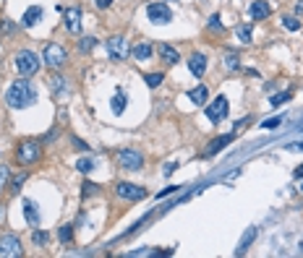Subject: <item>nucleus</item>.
Here are the masks:
<instances>
[{
  "label": "nucleus",
  "instance_id": "obj_1",
  "mask_svg": "<svg viewBox=\"0 0 303 258\" xmlns=\"http://www.w3.org/2000/svg\"><path fill=\"white\" fill-rule=\"evenodd\" d=\"M5 102H8V107H13V110H24V107H29V105L37 102V91H34V86L26 78L13 81V84L8 86V91H5Z\"/></svg>",
  "mask_w": 303,
  "mask_h": 258
},
{
  "label": "nucleus",
  "instance_id": "obj_2",
  "mask_svg": "<svg viewBox=\"0 0 303 258\" xmlns=\"http://www.w3.org/2000/svg\"><path fill=\"white\" fill-rule=\"evenodd\" d=\"M16 68L24 78H32L37 71H40V58L32 52V50H21L16 55Z\"/></svg>",
  "mask_w": 303,
  "mask_h": 258
},
{
  "label": "nucleus",
  "instance_id": "obj_3",
  "mask_svg": "<svg viewBox=\"0 0 303 258\" xmlns=\"http://www.w3.org/2000/svg\"><path fill=\"white\" fill-rule=\"evenodd\" d=\"M42 60L47 63V68H63L66 66V60H68V52L60 47V44H44V50H42Z\"/></svg>",
  "mask_w": 303,
  "mask_h": 258
},
{
  "label": "nucleus",
  "instance_id": "obj_4",
  "mask_svg": "<svg viewBox=\"0 0 303 258\" xmlns=\"http://www.w3.org/2000/svg\"><path fill=\"white\" fill-rule=\"evenodd\" d=\"M107 55H110V60H126L131 55V44H128L126 37L115 34L107 39Z\"/></svg>",
  "mask_w": 303,
  "mask_h": 258
},
{
  "label": "nucleus",
  "instance_id": "obj_5",
  "mask_svg": "<svg viewBox=\"0 0 303 258\" xmlns=\"http://www.w3.org/2000/svg\"><path fill=\"white\" fill-rule=\"evenodd\" d=\"M118 164H121L123 170L139 172L144 167V156H141V151H136V149H121V151H118Z\"/></svg>",
  "mask_w": 303,
  "mask_h": 258
},
{
  "label": "nucleus",
  "instance_id": "obj_6",
  "mask_svg": "<svg viewBox=\"0 0 303 258\" xmlns=\"http://www.w3.org/2000/svg\"><path fill=\"white\" fill-rule=\"evenodd\" d=\"M40 144L37 141H21L18 144V149H16V156H18V162L21 164H34L37 159H40Z\"/></svg>",
  "mask_w": 303,
  "mask_h": 258
},
{
  "label": "nucleus",
  "instance_id": "obj_7",
  "mask_svg": "<svg viewBox=\"0 0 303 258\" xmlns=\"http://www.w3.org/2000/svg\"><path fill=\"white\" fill-rule=\"evenodd\" d=\"M146 16H149V21L157 24V26L173 21V11L165 3H149V5H146Z\"/></svg>",
  "mask_w": 303,
  "mask_h": 258
},
{
  "label": "nucleus",
  "instance_id": "obj_8",
  "mask_svg": "<svg viewBox=\"0 0 303 258\" xmlns=\"http://www.w3.org/2000/svg\"><path fill=\"white\" fill-rule=\"evenodd\" d=\"M227 110H230V102H227V97H215V102L212 105H207V117L212 123H219V120H225L227 117Z\"/></svg>",
  "mask_w": 303,
  "mask_h": 258
},
{
  "label": "nucleus",
  "instance_id": "obj_9",
  "mask_svg": "<svg viewBox=\"0 0 303 258\" xmlns=\"http://www.w3.org/2000/svg\"><path fill=\"white\" fill-rule=\"evenodd\" d=\"M21 253H24V248H21V240H18L16 235H3V237H0V256L18 258Z\"/></svg>",
  "mask_w": 303,
  "mask_h": 258
},
{
  "label": "nucleus",
  "instance_id": "obj_10",
  "mask_svg": "<svg viewBox=\"0 0 303 258\" xmlns=\"http://www.w3.org/2000/svg\"><path fill=\"white\" fill-rule=\"evenodd\" d=\"M115 193L121 198H126V201H141V198H146V190L141 185H133V183H118Z\"/></svg>",
  "mask_w": 303,
  "mask_h": 258
},
{
  "label": "nucleus",
  "instance_id": "obj_11",
  "mask_svg": "<svg viewBox=\"0 0 303 258\" xmlns=\"http://www.w3.org/2000/svg\"><path fill=\"white\" fill-rule=\"evenodd\" d=\"M50 91H52V97L58 99V102H63L68 94H71V89H68V81L63 78V76H52L50 78Z\"/></svg>",
  "mask_w": 303,
  "mask_h": 258
},
{
  "label": "nucleus",
  "instance_id": "obj_12",
  "mask_svg": "<svg viewBox=\"0 0 303 258\" xmlns=\"http://www.w3.org/2000/svg\"><path fill=\"white\" fill-rule=\"evenodd\" d=\"M188 71L194 73L196 78H201L207 73V55H201V52H194L188 58Z\"/></svg>",
  "mask_w": 303,
  "mask_h": 258
},
{
  "label": "nucleus",
  "instance_id": "obj_13",
  "mask_svg": "<svg viewBox=\"0 0 303 258\" xmlns=\"http://www.w3.org/2000/svg\"><path fill=\"white\" fill-rule=\"evenodd\" d=\"M63 24H66V29L71 34H79L81 32V11L79 8H68L66 11V18H63Z\"/></svg>",
  "mask_w": 303,
  "mask_h": 258
},
{
  "label": "nucleus",
  "instance_id": "obj_14",
  "mask_svg": "<svg viewBox=\"0 0 303 258\" xmlns=\"http://www.w3.org/2000/svg\"><path fill=\"white\" fill-rule=\"evenodd\" d=\"M249 13H251V18H256V21H261V18H269L272 8H269L267 0H254L251 8H249Z\"/></svg>",
  "mask_w": 303,
  "mask_h": 258
},
{
  "label": "nucleus",
  "instance_id": "obj_15",
  "mask_svg": "<svg viewBox=\"0 0 303 258\" xmlns=\"http://www.w3.org/2000/svg\"><path fill=\"white\" fill-rule=\"evenodd\" d=\"M24 217H26V222H29V227L40 224V206H37L34 201H29V198L24 201Z\"/></svg>",
  "mask_w": 303,
  "mask_h": 258
},
{
  "label": "nucleus",
  "instance_id": "obj_16",
  "mask_svg": "<svg viewBox=\"0 0 303 258\" xmlns=\"http://www.w3.org/2000/svg\"><path fill=\"white\" fill-rule=\"evenodd\" d=\"M157 52H160V58L168 63V66H175V63L180 60V55H178V50L173 47V44H160Z\"/></svg>",
  "mask_w": 303,
  "mask_h": 258
},
{
  "label": "nucleus",
  "instance_id": "obj_17",
  "mask_svg": "<svg viewBox=\"0 0 303 258\" xmlns=\"http://www.w3.org/2000/svg\"><path fill=\"white\" fill-rule=\"evenodd\" d=\"M131 52H133V58L139 63H144V60H152L154 47H152V44H146V42H141V44H136V47H131Z\"/></svg>",
  "mask_w": 303,
  "mask_h": 258
},
{
  "label": "nucleus",
  "instance_id": "obj_18",
  "mask_svg": "<svg viewBox=\"0 0 303 258\" xmlns=\"http://www.w3.org/2000/svg\"><path fill=\"white\" fill-rule=\"evenodd\" d=\"M40 16H42V8H40V5H32V8H26L21 24H24V26H34L37 21H40Z\"/></svg>",
  "mask_w": 303,
  "mask_h": 258
},
{
  "label": "nucleus",
  "instance_id": "obj_19",
  "mask_svg": "<svg viewBox=\"0 0 303 258\" xmlns=\"http://www.w3.org/2000/svg\"><path fill=\"white\" fill-rule=\"evenodd\" d=\"M207 97H209L207 86H196V89H191V91H188V99H191V102H194L196 107L204 105V102H207Z\"/></svg>",
  "mask_w": 303,
  "mask_h": 258
},
{
  "label": "nucleus",
  "instance_id": "obj_20",
  "mask_svg": "<svg viewBox=\"0 0 303 258\" xmlns=\"http://www.w3.org/2000/svg\"><path fill=\"white\" fill-rule=\"evenodd\" d=\"M235 138V133H230V136H219V138H215L212 144H209V149H207V154H217V151H222L227 144H230Z\"/></svg>",
  "mask_w": 303,
  "mask_h": 258
},
{
  "label": "nucleus",
  "instance_id": "obj_21",
  "mask_svg": "<svg viewBox=\"0 0 303 258\" xmlns=\"http://www.w3.org/2000/svg\"><path fill=\"white\" fill-rule=\"evenodd\" d=\"M256 235H259V229H256V227H251L249 232L243 235V240H241V245H238V251H235V253H238V256H241V253H246V248H249V245L254 243V237H256Z\"/></svg>",
  "mask_w": 303,
  "mask_h": 258
},
{
  "label": "nucleus",
  "instance_id": "obj_22",
  "mask_svg": "<svg viewBox=\"0 0 303 258\" xmlns=\"http://www.w3.org/2000/svg\"><path fill=\"white\" fill-rule=\"evenodd\" d=\"M113 112L115 115H123L126 112V94H123V91H115V97H113Z\"/></svg>",
  "mask_w": 303,
  "mask_h": 258
},
{
  "label": "nucleus",
  "instance_id": "obj_23",
  "mask_svg": "<svg viewBox=\"0 0 303 258\" xmlns=\"http://www.w3.org/2000/svg\"><path fill=\"white\" fill-rule=\"evenodd\" d=\"M282 26H285L288 32H298L301 29V21L296 16H282Z\"/></svg>",
  "mask_w": 303,
  "mask_h": 258
},
{
  "label": "nucleus",
  "instance_id": "obj_24",
  "mask_svg": "<svg viewBox=\"0 0 303 258\" xmlns=\"http://www.w3.org/2000/svg\"><path fill=\"white\" fill-rule=\"evenodd\" d=\"M58 237H60V243H71L73 240V224H63Z\"/></svg>",
  "mask_w": 303,
  "mask_h": 258
},
{
  "label": "nucleus",
  "instance_id": "obj_25",
  "mask_svg": "<svg viewBox=\"0 0 303 258\" xmlns=\"http://www.w3.org/2000/svg\"><path fill=\"white\" fill-rule=\"evenodd\" d=\"M32 243H34V245H47V243H50V235H47V232H42V229H34Z\"/></svg>",
  "mask_w": 303,
  "mask_h": 258
},
{
  "label": "nucleus",
  "instance_id": "obj_26",
  "mask_svg": "<svg viewBox=\"0 0 303 258\" xmlns=\"http://www.w3.org/2000/svg\"><path fill=\"white\" fill-rule=\"evenodd\" d=\"M94 47H97V39H94V37H84V39L79 42V50H81V52H89V50H94Z\"/></svg>",
  "mask_w": 303,
  "mask_h": 258
},
{
  "label": "nucleus",
  "instance_id": "obj_27",
  "mask_svg": "<svg viewBox=\"0 0 303 258\" xmlns=\"http://www.w3.org/2000/svg\"><path fill=\"white\" fill-rule=\"evenodd\" d=\"M162 78H165L162 73H149V76H146L144 81H146V86H149V89H157V86L162 84Z\"/></svg>",
  "mask_w": 303,
  "mask_h": 258
},
{
  "label": "nucleus",
  "instance_id": "obj_28",
  "mask_svg": "<svg viewBox=\"0 0 303 258\" xmlns=\"http://www.w3.org/2000/svg\"><path fill=\"white\" fill-rule=\"evenodd\" d=\"M288 99H290V91H280V94H274V97L269 99V105H272V107H280V105H285Z\"/></svg>",
  "mask_w": 303,
  "mask_h": 258
},
{
  "label": "nucleus",
  "instance_id": "obj_29",
  "mask_svg": "<svg viewBox=\"0 0 303 258\" xmlns=\"http://www.w3.org/2000/svg\"><path fill=\"white\" fill-rule=\"evenodd\" d=\"M76 170L79 172H91V170H94V159H79L76 162Z\"/></svg>",
  "mask_w": 303,
  "mask_h": 258
},
{
  "label": "nucleus",
  "instance_id": "obj_30",
  "mask_svg": "<svg viewBox=\"0 0 303 258\" xmlns=\"http://www.w3.org/2000/svg\"><path fill=\"white\" fill-rule=\"evenodd\" d=\"M238 39H241V42H246V44H249L251 42V29H249V26H238Z\"/></svg>",
  "mask_w": 303,
  "mask_h": 258
},
{
  "label": "nucleus",
  "instance_id": "obj_31",
  "mask_svg": "<svg viewBox=\"0 0 303 258\" xmlns=\"http://www.w3.org/2000/svg\"><path fill=\"white\" fill-rule=\"evenodd\" d=\"M97 190H99V188H97V183H89V180H87V183H84V188H81V196H84V198H87V196H94Z\"/></svg>",
  "mask_w": 303,
  "mask_h": 258
},
{
  "label": "nucleus",
  "instance_id": "obj_32",
  "mask_svg": "<svg viewBox=\"0 0 303 258\" xmlns=\"http://www.w3.org/2000/svg\"><path fill=\"white\" fill-rule=\"evenodd\" d=\"M11 180V170L5 167V164H0V190H3V185Z\"/></svg>",
  "mask_w": 303,
  "mask_h": 258
},
{
  "label": "nucleus",
  "instance_id": "obj_33",
  "mask_svg": "<svg viewBox=\"0 0 303 258\" xmlns=\"http://www.w3.org/2000/svg\"><path fill=\"white\" fill-rule=\"evenodd\" d=\"M238 60H241V58H238V55H233V52H230V55H227V58H225V68H227V71L238 68Z\"/></svg>",
  "mask_w": 303,
  "mask_h": 258
},
{
  "label": "nucleus",
  "instance_id": "obj_34",
  "mask_svg": "<svg viewBox=\"0 0 303 258\" xmlns=\"http://www.w3.org/2000/svg\"><path fill=\"white\" fill-rule=\"evenodd\" d=\"M209 29H217V32H222V21H219V16H209Z\"/></svg>",
  "mask_w": 303,
  "mask_h": 258
},
{
  "label": "nucleus",
  "instance_id": "obj_35",
  "mask_svg": "<svg viewBox=\"0 0 303 258\" xmlns=\"http://www.w3.org/2000/svg\"><path fill=\"white\" fill-rule=\"evenodd\" d=\"M280 123H282V117H269V120L261 123V128H277Z\"/></svg>",
  "mask_w": 303,
  "mask_h": 258
},
{
  "label": "nucleus",
  "instance_id": "obj_36",
  "mask_svg": "<svg viewBox=\"0 0 303 258\" xmlns=\"http://www.w3.org/2000/svg\"><path fill=\"white\" fill-rule=\"evenodd\" d=\"M73 146H76L79 151H87V149H89V146H87L84 141H81V138H76V136H73Z\"/></svg>",
  "mask_w": 303,
  "mask_h": 258
},
{
  "label": "nucleus",
  "instance_id": "obj_37",
  "mask_svg": "<svg viewBox=\"0 0 303 258\" xmlns=\"http://www.w3.org/2000/svg\"><path fill=\"white\" fill-rule=\"evenodd\" d=\"M24 180H26V175H18V178L13 180V190H18V188H21V185H24Z\"/></svg>",
  "mask_w": 303,
  "mask_h": 258
},
{
  "label": "nucleus",
  "instance_id": "obj_38",
  "mask_svg": "<svg viewBox=\"0 0 303 258\" xmlns=\"http://www.w3.org/2000/svg\"><path fill=\"white\" fill-rule=\"evenodd\" d=\"M94 3H97V8H110V5H113V0H94Z\"/></svg>",
  "mask_w": 303,
  "mask_h": 258
},
{
  "label": "nucleus",
  "instance_id": "obj_39",
  "mask_svg": "<svg viewBox=\"0 0 303 258\" xmlns=\"http://www.w3.org/2000/svg\"><path fill=\"white\" fill-rule=\"evenodd\" d=\"M296 16H298V18L303 16V0H298V3H296Z\"/></svg>",
  "mask_w": 303,
  "mask_h": 258
},
{
  "label": "nucleus",
  "instance_id": "obj_40",
  "mask_svg": "<svg viewBox=\"0 0 303 258\" xmlns=\"http://www.w3.org/2000/svg\"><path fill=\"white\" fill-rule=\"evenodd\" d=\"M296 178H303V164H301V167L296 170Z\"/></svg>",
  "mask_w": 303,
  "mask_h": 258
},
{
  "label": "nucleus",
  "instance_id": "obj_41",
  "mask_svg": "<svg viewBox=\"0 0 303 258\" xmlns=\"http://www.w3.org/2000/svg\"><path fill=\"white\" fill-rule=\"evenodd\" d=\"M290 149H303V144H296V146H290Z\"/></svg>",
  "mask_w": 303,
  "mask_h": 258
},
{
  "label": "nucleus",
  "instance_id": "obj_42",
  "mask_svg": "<svg viewBox=\"0 0 303 258\" xmlns=\"http://www.w3.org/2000/svg\"><path fill=\"white\" fill-rule=\"evenodd\" d=\"M301 253H303V243H301Z\"/></svg>",
  "mask_w": 303,
  "mask_h": 258
},
{
  "label": "nucleus",
  "instance_id": "obj_43",
  "mask_svg": "<svg viewBox=\"0 0 303 258\" xmlns=\"http://www.w3.org/2000/svg\"><path fill=\"white\" fill-rule=\"evenodd\" d=\"M301 190H303V185H301Z\"/></svg>",
  "mask_w": 303,
  "mask_h": 258
}]
</instances>
